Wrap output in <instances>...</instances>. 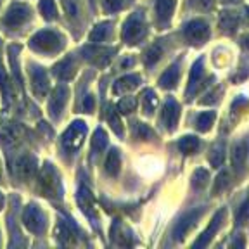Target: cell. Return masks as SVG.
I'll return each mask as SVG.
<instances>
[{
    "mask_svg": "<svg viewBox=\"0 0 249 249\" xmlns=\"http://www.w3.org/2000/svg\"><path fill=\"white\" fill-rule=\"evenodd\" d=\"M211 166L220 168L223 163H225V144L223 142H216V144L211 147L210 156H208Z\"/></svg>",
    "mask_w": 249,
    "mask_h": 249,
    "instance_id": "obj_20",
    "label": "cell"
},
{
    "mask_svg": "<svg viewBox=\"0 0 249 249\" xmlns=\"http://www.w3.org/2000/svg\"><path fill=\"white\" fill-rule=\"evenodd\" d=\"M192 4H194V7L208 11V9H211V5H213V0H192Z\"/></svg>",
    "mask_w": 249,
    "mask_h": 249,
    "instance_id": "obj_38",
    "label": "cell"
},
{
    "mask_svg": "<svg viewBox=\"0 0 249 249\" xmlns=\"http://www.w3.org/2000/svg\"><path fill=\"white\" fill-rule=\"evenodd\" d=\"M139 83H140L139 74H126V76L120 78V80L114 83L113 92L116 93V95H121V93H126V92H130V90L137 89Z\"/></svg>",
    "mask_w": 249,
    "mask_h": 249,
    "instance_id": "obj_15",
    "label": "cell"
},
{
    "mask_svg": "<svg viewBox=\"0 0 249 249\" xmlns=\"http://www.w3.org/2000/svg\"><path fill=\"white\" fill-rule=\"evenodd\" d=\"M163 123L168 130H175L177 124H178V118H180V106L177 104L175 99H168L166 104L163 107Z\"/></svg>",
    "mask_w": 249,
    "mask_h": 249,
    "instance_id": "obj_10",
    "label": "cell"
},
{
    "mask_svg": "<svg viewBox=\"0 0 249 249\" xmlns=\"http://www.w3.org/2000/svg\"><path fill=\"white\" fill-rule=\"evenodd\" d=\"M246 12H248V18H249V7H248V9H246Z\"/></svg>",
    "mask_w": 249,
    "mask_h": 249,
    "instance_id": "obj_42",
    "label": "cell"
},
{
    "mask_svg": "<svg viewBox=\"0 0 249 249\" xmlns=\"http://www.w3.org/2000/svg\"><path fill=\"white\" fill-rule=\"evenodd\" d=\"M214 118H216V113H214V111H204V113L199 114L197 121H196L199 132H208V130L213 126Z\"/></svg>",
    "mask_w": 249,
    "mask_h": 249,
    "instance_id": "obj_24",
    "label": "cell"
},
{
    "mask_svg": "<svg viewBox=\"0 0 249 249\" xmlns=\"http://www.w3.org/2000/svg\"><path fill=\"white\" fill-rule=\"evenodd\" d=\"M31 47L35 49V51H40V52H54V51H59L62 47V42H61V36L54 31H40L36 33L33 38H31Z\"/></svg>",
    "mask_w": 249,
    "mask_h": 249,
    "instance_id": "obj_2",
    "label": "cell"
},
{
    "mask_svg": "<svg viewBox=\"0 0 249 249\" xmlns=\"http://www.w3.org/2000/svg\"><path fill=\"white\" fill-rule=\"evenodd\" d=\"M23 220L26 223L28 230L31 232H42L43 227H45V220H43V214L40 213V210L36 206H28L24 210V214H23Z\"/></svg>",
    "mask_w": 249,
    "mask_h": 249,
    "instance_id": "obj_9",
    "label": "cell"
},
{
    "mask_svg": "<svg viewBox=\"0 0 249 249\" xmlns=\"http://www.w3.org/2000/svg\"><path fill=\"white\" fill-rule=\"evenodd\" d=\"M40 11L45 16V19H54L55 18V7L52 0H42L40 2Z\"/></svg>",
    "mask_w": 249,
    "mask_h": 249,
    "instance_id": "obj_36",
    "label": "cell"
},
{
    "mask_svg": "<svg viewBox=\"0 0 249 249\" xmlns=\"http://www.w3.org/2000/svg\"><path fill=\"white\" fill-rule=\"evenodd\" d=\"M74 73V61L71 57L62 59L57 66L54 68V74L59 80H70Z\"/></svg>",
    "mask_w": 249,
    "mask_h": 249,
    "instance_id": "obj_19",
    "label": "cell"
},
{
    "mask_svg": "<svg viewBox=\"0 0 249 249\" xmlns=\"http://www.w3.org/2000/svg\"><path fill=\"white\" fill-rule=\"evenodd\" d=\"M30 18V7L24 4H12L4 18V23L7 26H19Z\"/></svg>",
    "mask_w": 249,
    "mask_h": 249,
    "instance_id": "obj_8",
    "label": "cell"
},
{
    "mask_svg": "<svg viewBox=\"0 0 249 249\" xmlns=\"http://www.w3.org/2000/svg\"><path fill=\"white\" fill-rule=\"evenodd\" d=\"M120 166H121V158L118 149H113V151L107 154V160H106V171H107L111 177H116L120 173Z\"/></svg>",
    "mask_w": 249,
    "mask_h": 249,
    "instance_id": "obj_22",
    "label": "cell"
},
{
    "mask_svg": "<svg viewBox=\"0 0 249 249\" xmlns=\"http://www.w3.org/2000/svg\"><path fill=\"white\" fill-rule=\"evenodd\" d=\"M68 101V89L64 85H59L57 89L54 90V95L51 99V104H49V111H51L52 118L59 116Z\"/></svg>",
    "mask_w": 249,
    "mask_h": 249,
    "instance_id": "obj_11",
    "label": "cell"
},
{
    "mask_svg": "<svg viewBox=\"0 0 249 249\" xmlns=\"http://www.w3.org/2000/svg\"><path fill=\"white\" fill-rule=\"evenodd\" d=\"M109 26H111L109 23H101L93 28V31L90 33V42H104L109 33Z\"/></svg>",
    "mask_w": 249,
    "mask_h": 249,
    "instance_id": "obj_27",
    "label": "cell"
},
{
    "mask_svg": "<svg viewBox=\"0 0 249 249\" xmlns=\"http://www.w3.org/2000/svg\"><path fill=\"white\" fill-rule=\"evenodd\" d=\"M249 152V142L248 140H239L237 144H233L232 147V164L235 170H242L246 160H248Z\"/></svg>",
    "mask_w": 249,
    "mask_h": 249,
    "instance_id": "obj_12",
    "label": "cell"
},
{
    "mask_svg": "<svg viewBox=\"0 0 249 249\" xmlns=\"http://www.w3.org/2000/svg\"><path fill=\"white\" fill-rule=\"evenodd\" d=\"M239 24V16L235 12H222L220 16V30L227 35H232L233 31L237 30Z\"/></svg>",
    "mask_w": 249,
    "mask_h": 249,
    "instance_id": "obj_18",
    "label": "cell"
},
{
    "mask_svg": "<svg viewBox=\"0 0 249 249\" xmlns=\"http://www.w3.org/2000/svg\"><path fill=\"white\" fill-rule=\"evenodd\" d=\"M161 55H163V45H161V43H154L144 55L145 64H147V66H152V64H156V62L160 61Z\"/></svg>",
    "mask_w": 249,
    "mask_h": 249,
    "instance_id": "obj_26",
    "label": "cell"
},
{
    "mask_svg": "<svg viewBox=\"0 0 249 249\" xmlns=\"http://www.w3.org/2000/svg\"><path fill=\"white\" fill-rule=\"evenodd\" d=\"M178 76H180V70H178V62H173L160 78V85L163 89H173L178 83Z\"/></svg>",
    "mask_w": 249,
    "mask_h": 249,
    "instance_id": "obj_17",
    "label": "cell"
},
{
    "mask_svg": "<svg viewBox=\"0 0 249 249\" xmlns=\"http://www.w3.org/2000/svg\"><path fill=\"white\" fill-rule=\"evenodd\" d=\"M177 0H156V14L161 24L171 19V14L175 11Z\"/></svg>",
    "mask_w": 249,
    "mask_h": 249,
    "instance_id": "obj_16",
    "label": "cell"
},
{
    "mask_svg": "<svg viewBox=\"0 0 249 249\" xmlns=\"http://www.w3.org/2000/svg\"><path fill=\"white\" fill-rule=\"evenodd\" d=\"M31 87H33V92L38 97H42V95L47 93V90H49V78L43 73V70L35 68V70L31 71Z\"/></svg>",
    "mask_w": 249,
    "mask_h": 249,
    "instance_id": "obj_14",
    "label": "cell"
},
{
    "mask_svg": "<svg viewBox=\"0 0 249 249\" xmlns=\"http://www.w3.org/2000/svg\"><path fill=\"white\" fill-rule=\"evenodd\" d=\"M128 0H102V7L106 12H118L126 5Z\"/></svg>",
    "mask_w": 249,
    "mask_h": 249,
    "instance_id": "obj_35",
    "label": "cell"
},
{
    "mask_svg": "<svg viewBox=\"0 0 249 249\" xmlns=\"http://www.w3.org/2000/svg\"><path fill=\"white\" fill-rule=\"evenodd\" d=\"M152 137H156V133L149 128L147 124H144V123H137L135 124V139L149 140V139H152Z\"/></svg>",
    "mask_w": 249,
    "mask_h": 249,
    "instance_id": "obj_34",
    "label": "cell"
},
{
    "mask_svg": "<svg viewBox=\"0 0 249 249\" xmlns=\"http://www.w3.org/2000/svg\"><path fill=\"white\" fill-rule=\"evenodd\" d=\"M62 4H64V9H66V12L70 16L74 18V16L78 14V7H76V2H74V0H64Z\"/></svg>",
    "mask_w": 249,
    "mask_h": 249,
    "instance_id": "obj_37",
    "label": "cell"
},
{
    "mask_svg": "<svg viewBox=\"0 0 249 249\" xmlns=\"http://www.w3.org/2000/svg\"><path fill=\"white\" fill-rule=\"evenodd\" d=\"M107 121L111 123V126H113V130L118 133V135H123V126H121L120 116H118L116 109H114V107L107 109Z\"/></svg>",
    "mask_w": 249,
    "mask_h": 249,
    "instance_id": "obj_32",
    "label": "cell"
},
{
    "mask_svg": "<svg viewBox=\"0 0 249 249\" xmlns=\"http://www.w3.org/2000/svg\"><path fill=\"white\" fill-rule=\"evenodd\" d=\"M83 106H85V111H87V113H92V111H93V99L89 95V97L85 99V102H83Z\"/></svg>",
    "mask_w": 249,
    "mask_h": 249,
    "instance_id": "obj_39",
    "label": "cell"
},
{
    "mask_svg": "<svg viewBox=\"0 0 249 249\" xmlns=\"http://www.w3.org/2000/svg\"><path fill=\"white\" fill-rule=\"evenodd\" d=\"M158 107V95H156L154 90L147 89L142 93V109H144L145 114H152V111Z\"/></svg>",
    "mask_w": 249,
    "mask_h": 249,
    "instance_id": "obj_23",
    "label": "cell"
},
{
    "mask_svg": "<svg viewBox=\"0 0 249 249\" xmlns=\"http://www.w3.org/2000/svg\"><path fill=\"white\" fill-rule=\"evenodd\" d=\"M242 45H244L246 49H249V35H248V36H244V38H242Z\"/></svg>",
    "mask_w": 249,
    "mask_h": 249,
    "instance_id": "obj_40",
    "label": "cell"
},
{
    "mask_svg": "<svg viewBox=\"0 0 249 249\" xmlns=\"http://www.w3.org/2000/svg\"><path fill=\"white\" fill-rule=\"evenodd\" d=\"M204 59H197L194 66H192L191 76H189V87H187V97L191 99L194 93H197L201 90V87L204 85Z\"/></svg>",
    "mask_w": 249,
    "mask_h": 249,
    "instance_id": "obj_7",
    "label": "cell"
},
{
    "mask_svg": "<svg viewBox=\"0 0 249 249\" xmlns=\"http://www.w3.org/2000/svg\"><path fill=\"white\" fill-rule=\"evenodd\" d=\"M135 107H137V101L133 97H123L118 102V111L123 114L132 113V111H135Z\"/></svg>",
    "mask_w": 249,
    "mask_h": 249,
    "instance_id": "obj_33",
    "label": "cell"
},
{
    "mask_svg": "<svg viewBox=\"0 0 249 249\" xmlns=\"http://www.w3.org/2000/svg\"><path fill=\"white\" fill-rule=\"evenodd\" d=\"M222 2H227V4H229V2H239V0H222Z\"/></svg>",
    "mask_w": 249,
    "mask_h": 249,
    "instance_id": "obj_41",
    "label": "cell"
},
{
    "mask_svg": "<svg viewBox=\"0 0 249 249\" xmlns=\"http://www.w3.org/2000/svg\"><path fill=\"white\" fill-rule=\"evenodd\" d=\"M35 170H36V163L30 156H23L16 163V175L19 177L21 180H28L30 177H33L35 175Z\"/></svg>",
    "mask_w": 249,
    "mask_h": 249,
    "instance_id": "obj_13",
    "label": "cell"
},
{
    "mask_svg": "<svg viewBox=\"0 0 249 249\" xmlns=\"http://www.w3.org/2000/svg\"><path fill=\"white\" fill-rule=\"evenodd\" d=\"M106 145H107V135H106L104 130L99 128L97 132H95V135H93V140H92V149H93V152L104 151Z\"/></svg>",
    "mask_w": 249,
    "mask_h": 249,
    "instance_id": "obj_28",
    "label": "cell"
},
{
    "mask_svg": "<svg viewBox=\"0 0 249 249\" xmlns=\"http://www.w3.org/2000/svg\"><path fill=\"white\" fill-rule=\"evenodd\" d=\"M225 216H227V210H218L216 213H214V216L211 218L208 229L204 230V232L201 233V237L194 242V248H204V246L210 244V241L214 237V233H216L218 230H220V227H222Z\"/></svg>",
    "mask_w": 249,
    "mask_h": 249,
    "instance_id": "obj_6",
    "label": "cell"
},
{
    "mask_svg": "<svg viewBox=\"0 0 249 249\" xmlns=\"http://www.w3.org/2000/svg\"><path fill=\"white\" fill-rule=\"evenodd\" d=\"M40 187H42L43 192H47V196H49V192H54L55 189H57L55 173L51 170V168H45V170H43L42 177H40Z\"/></svg>",
    "mask_w": 249,
    "mask_h": 249,
    "instance_id": "obj_21",
    "label": "cell"
},
{
    "mask_svg": "<svg viewBox=\"0 0 249 249\" xmlns=\"http://www.w3.org/2000/svg\"><path fill=\"white\" fill-rule=\"evenodd\" d=\"M248 220H249V192L244 201L241 202V206L237 208V213H235V222H237L239 225L246 223Z\"/></svg>",
    "mask_w": 249,
    "mask_h": 249,
    "instance_id": "obj_29",
    "label": "cell"
},
{
    "mask_svg": "<svg viewBox=\"0 0 249 249\" xmlns=\"http://www.w3.org/2000/svg\"><path fill=\"white\" fill-rule=\"evenodd\" d=\"M230 182V175H229V171L223 170L220 175L216 177V180H214V185H213V194H220V192L223 191V189H227V185H229Z\"/></svg>",
    "mask_w": 249,
    "mask_h": 249,
    "instance_id": "obj_30",
    "label": "cell"
},
{
    "mask_svg": "<svg viewBox=\"0 0 249 249\" xmlns=\"http://www.w3.org/2000/svg\"><path fill=\"white\" fill-rule=\"evenodd\" d=\"M147 35V28H145V19L142 12H133L130 16L121 31V38L126 43H137Z\"/></svg>",
    "mask_w": 249,
    "mask_h": 249,
    "instance_id": "obj_1",
    "label": "cell"
},
{
    "mask_svg": "<svg viewBox=\"0 0 249 249\" xmlns=\"http://www.w3.org/2000/svg\"><path fill=\"white\" fill-rule=\"evenodd\" d=\"M199 147V139L197 137H192V135H187V137H182L178 140V149L183 152V154H192L196 152Z\"/></svg>",
    "mask_w": 249,
    "mask_h": 249,
    "instance_id": "obj_25",
    "label": "cell"
},
{
    "mask_svg": "<svg viewBox=\"0 0 249 249\" xmlns=\"http://www.w3.org/2000/svg\"><path fill=\"white\" fill-rule=\"evenodd\" d=\"M208 182H210V173H208V170H204V168L196 170L194 177H192V183H194V187L201 189V187L208 185Z\"/></svg>",
    "mask_w": 249,
    "mask_h": 249,
    "instance_id": "obj_31",
    "label": "cell"
},
{
    "mask_svg": "<svg viewBox=\"0 0 249 249\" xmlns=\"http://www.w3.org/2000/svg\"><path fill=\"white\" fill-rule=\"evenodd\" d=\"M90 2H92V4H93V2H95V0H90Z\"/></svg>",
    "mask_w": 249,
    "mask_h": 249,
    "instance_id": "obj_43",
    "label": "cell"
},
{
    "mask_svg": "<svg viewBox=\"0 0 249 249\" xmlns=\"http://www.w3.org/2000/svg\"><path fill=\"white\" fill-rule=\"evenodd\" d=\"M183 35H185L187 42L204 43L210 38V24L204 19H192L183 28Z\"/></svg>",
    "mask_w": 249,
    "mask_h": 249,
    "instance_id": "obj_4",
    "label": "cell"
},
{
    "mask_svg": "<svg viewBox=\"0 0 249 249\" xmlns=\"http://www.w3.org/2000/svg\"><path fill=\"white\" fill-rule=\"evenodd\" d=\"M202 213H204V208H194V210L187 211V213L180 218V222L175 225V229H173V239H175V241L185 239L187 233L194 229L197 220L202 216Z\"/></svg>",
    "mask_w": 249,
    "mask_h": 249,
    "instance_id": "obj_3",
    "label": "cell"
},
{
    "mask_svg": "<svg viewBox=\"0 0 249 249\" xmlns=\"http://www.w3.org/2000/svg\"><path fill=\"white\" fill-rule=\"evenodd\" d=\"M85 133H87L85 123L74 121L70 128H68V132L64 133V137H62V145H64L68 151H76V149L82 145L83 139H85Z\"/></svg>",
    "mask_w": 249,
    "mask_h": 249,
    "instance_id": "obj_5",
    "label": "cell"
}]
</instances>
